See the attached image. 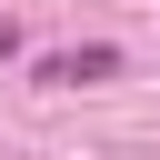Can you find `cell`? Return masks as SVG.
Returning <instances> with one entry per match:
<instances>
[{
    "mask_svg": "<svg viewBox=\"0 0 160 160\" xmlns=\"http://www.w3.org/2000/svg\"><path fill=\"white\" fill-rule=\"evenodd\" d=\"M40 80H50V90H90V80H120V50H110V40H80V50H40Z\"/></svg>",
    "mask_w": 160,
    "mask_h": 160,
    "instance_id": "1",
    "label": "cell"
}]
</instances>
